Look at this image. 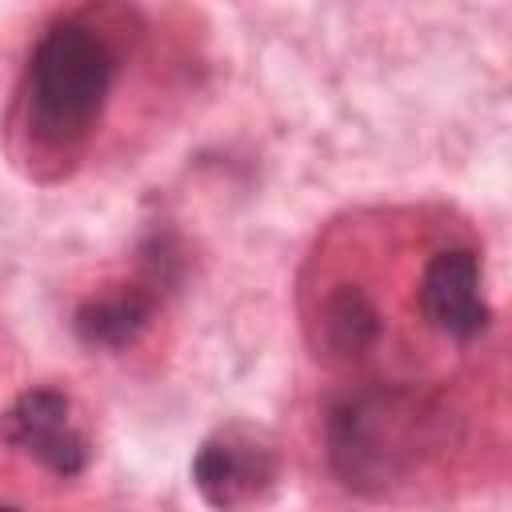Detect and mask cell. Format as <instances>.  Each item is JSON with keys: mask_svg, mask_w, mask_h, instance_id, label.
<instances>
[{"mask_svg": "<svg viewBox=\"0 0 512 512\" xmlns=\"http://www.w3.org/2000/svg\"><path fill=\"white\" fill-rule=\"evenodd\" d=\"M112 72L116 60L92 28L76 20L48 28L28 64V116L40 140L76 144L88 136L104 112Z\"/></svg>", "mask_w": 512, "mask_h": 512, "instance_id": "6da1fadb", "label": "cell"}, {"mask_svg": "<svg viewBox=\"0 0 512 512\" xmlns=\"http://www.w3.org/2000/svg\"><path fill=\"white\" fill-rule=\"evenodd\" d=\"M420 412L400 392H360L328 412V460L348 488H388L416 464Z\"/></svg>", "mask_w": 512, "mask_h": 512, "instance_id": "7a4b0ae2", "label": "cell"}, {"mask_svg": "<svg viewBox=\"0 0 512 512\" xmlns=\"http://www.w3.org/2000/svg\"><path fill=\"white\" fill-rule=\"evenodd\" d=\"M0 436L32 456L52 476L68 480L88 468V436L80 432L72 416V400L56 388H28L12 400V408L0 416Z\"/></svg>", "mask_w": 512, "mask_h": 512, "instance_id": "3957f363", "label": "cell"}, {"mask_svg": "<svg viewBox=\"0 0 512 512\" xmlns=\"http://www.w3.org/2000/svg\"><path fill=\"white\" fill-rule=\"evenodd\" d=\"M276 480V456L244 428H224L192 456V484L212 508H236L256 500Z\"/></svg>", "mask_w": 512, "mask_h": 512, "instance_id": "277c9868", "label": "cell"}, {"mask_svg": "<svg viewBox=\"0 0 512 512\" xmlns=\"http://www.w3.org/2000/svg\"><path fill=\"white\" fill-rule=\"evenodd\" d=\"M420 308H424V320L452 340L480 336L488 328V304L480 292L476 252L468 248L436 252L420 276Z\"/></svg>", "mask_w": 512, "mask_h": 512, "instance_id": "5b68a950", "label": "cell"}, {"mask_svg": "<svg viewBox=\"0 0 512 512\" xmlns=\"http://www.w3.org/2000/svg\"><path fill=\"white\" fill-rule=\"evenodd\" d=\"M152 312H156V296L148 288L128 284V288L84 300L76 308L72 328L88 348H128L152 324Z\"/></svg>", "mask_w": 512, "mask_h": 512, "instance_id": "8992f818", "label": "cell"}, {"mask_svg": "<svg viewBox=\"0 0 512 512\" xmlns=\"http://www.w3.org/2000/svg\"><path fill=\"white\" fill-rule=\"evenodd\" d=\"M380 336V312L376 304L352 288L340 284L324 304H320V324H316V348L328 360H356L364 356Z\"/></svg>", "mask_w": 512, "mask_h": 512, "instance_id": "52a82bcc", "label": "cell"}]
</instances>
